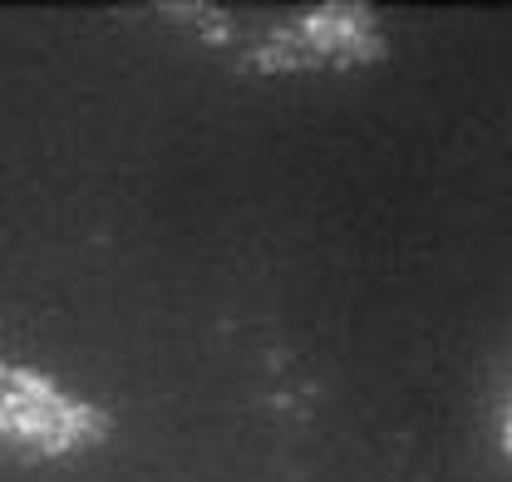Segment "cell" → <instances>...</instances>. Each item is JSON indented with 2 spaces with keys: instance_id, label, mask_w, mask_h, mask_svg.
Returning a JSON list of instances; mask_svg holds the SVG:
<instances>
[{
  "instance_id": "cell-1",
  "label": "cell",
  "mask_w": 512,
  "mask_h": 482,
  "mask_svg": "<svg viewBox=\"0 0 512 482\" xmlns=\"http://www.w3.org/2000/svg\"><path fill=\"white\" fill-rule=\"evenodd\" d=\"M192 30L227 60L281 69H350L384 55V30L365 5H183Z\"/></svg>"
},
{
  "instance_id": "cell-2",
  "label": "cell",
  "mask_w": 512,
  "mask_h": 482,
  "mask_svg": "<svg viewBox=\"0 0 512 482\" xmlns=\"http://www.w3.org/2000/svg\"><path fill=\"white\" fill-rule=\"evenodd\" d=\"M109 414L35 364L0 350V468H45L109 438Z\"/></svg>"
},
{
  "instance_id": "cell-3",
  "label": "cell",
  "mask_w": 512,
  "mask_h": 482,
  "mask_svg": "<svg viewBox=\"0 0 512 482\" xmlns=\"http://www.w3.org/2000/svg\"><path fill=\"white\" fill-rule=\"evenodd\" d=\"M503 453L512 458V404H508V419H503Z\"/></svg>"
}]
</instances>
